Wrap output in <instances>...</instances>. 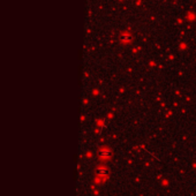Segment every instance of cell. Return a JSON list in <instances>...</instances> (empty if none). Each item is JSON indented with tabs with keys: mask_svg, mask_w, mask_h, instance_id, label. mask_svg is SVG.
Instances as JSON below:
<instances>
[{
	"mask_svg": "<svg viewBox=\"0 0 196 196\" xmlns=\"http://www.w3.org/2000/svg\"><path fill=\"white\" fill-rule=\"evenodd\" d=\"M107 170L105 167H98L96 170V174H97L98 177H105V175H107Z\"/></svg>",
	"mask_w": 196,
	"mask_h": 196,
	"instance_id": "7a4b0ae2",
	"label": "cell"
},
{
	"mask_svg": "<svg viewBox=\"0 0 196 196\" xmlns=\"http://www.w3.org/2000/svg\"><path fill=\"white\" fill-rule=\"evenodd\" d=\"M110 156H111V151H110L109 149H102V150L99 151V157H100V158L106 159V158H110Z\"/></svg>",
	"mask_w": 196,
	"mask_h": 196,
	"instance_id": "6da1fadb",
	"label": "cell"
}]
</instances>
